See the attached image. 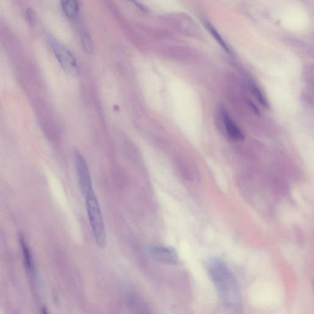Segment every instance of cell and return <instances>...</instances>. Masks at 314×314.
<instances>
[{
  "label": "cell",
  "instance_id": "1",
  "mask_svg": "<svg viewBox=\"0 0 314 314\" xmlns=\"http://www.w3.org/2000/svg\"><path fill=\"white\" fill-rule=\"evenodd\" d=\"M206 269L225 307L231 313H238L241 309V297L232 271L219 258L207 262Z\"/></svg>",
  "mask_w": 314,
  "mask_h": 314
},
{
  "label": "cell",
  "instance_id": "2",
  "mask_svg": "<svg viewBox=\"0 0 314 314\" xmlns=\"http://www.w3.org/2000/svg\"><path fill=\"white\" fill-rule=\"evenodd\" d=\"M86 200L87 211L88 219L92 230L94 240L100 249L105 248L106 245V233L104 224L102 211L99 201L93 190L85 197Z\"/></svg>",
  "mask_w": 314,
  "mask_h": 314
},
{
  "label": "cell",
  "instance_id": "3",
  "mask_svg": "<svg viewBox=\"0 0 314 314\" xmlns=\"http://www.w3.org/2000/svg\"><path fill=\"white\" fill-rule=\"evenodd\" d=\"M50 41L55 56L63 68L70 75H77L78 73L77 62L71 52L65 45L61 43L54 37H51Z\"/></svg>",
  "mask_w": 314,
  "mask_h": 314
},
{
  "label": "cell",
  "instance_id": "4",
  "mask_svg": "<svg viewBox=\"0 0 314 314\" xmlns=\"http://www.w3.org/2000/svg\"><path fill=\"white\" fill-rule=\"evenodd\" d=\"M75 162L79 187L81 193L85 197L90 191L93 190L92 183L86 161L78 151L75 152Z\"/></svg>",
  "mask_w": 314,
  "mask_h": 314
},
{
  "label": "cell",
  "instance_id": "5",
  "mask_svg": "<svg viewBox=\"0 0 314 314\" xmlns=\"http://www.w3.org/2000/svg\"><path fill=\"white\" fill-rule=\"evenodd\" d=\"M152 258L159 263L174 265L178 262V256L175 249L170 247L154 246L149 249Z\"/></svg>",
  "mask_w": 314,
  "mask_h": 314
},
{
  "label": "cell",
  "instance_id": "6",
  "mask_svg": "<svg viewBox=\"0 0 314 314\" xmlns=\"http://www.w3.org/2000/svg\"><path fill=\"white\" fill-rule=\"evenodd\" d=\"M20 244L24 267L27 272L31 277L35 276V263L33 260V255L31 250H30L28 244L27 243L23 236L20 237Z\"/></svg>",
  "mask_w": 314,
  "mask_h": 314
},
{
  "label": "cell",
  "instance_id": "7",
  "mask_svg": "<svg viewBox=\"0 0 314 314\" xmlns=\"http://www.w3.org/2000/svg\"><path fill=\"white\" fill-rule=\"evenodd\" d=\"M223 120L225 129H226L228 135L231 138L237 140V141H243L245 139V136H244L241 131L226 112H224Z\"/></svg>",
  "mask_w": 314,
  "mask_h": 314
},
{
  "label": "cell",
  "instance_id": "8",
  "mask_svg": "<svg viewBox=\"0 0 314 314\" xmlns=\"http://www.w3.org/2000/svg\"><path fill=\"white\" fill-rule=\"evenodd\" d=\"M61 6L64 13L69 19L75 22L78 20L79 8L77 2L75 0H63L61 2Z\"/></svg>",
  "mask_w": 314,
  "mask_h": 314
},
{
  "label": "cell",
  "instance_id": "9",
  "mask_svg": "<svg viewBox=\"0 0 314 314\" xmlns=\"http://www.w3.org/2000/svg\"><path fill=\"white\" fill-rule=\"evenodd\" d=\"M204 26L206 27L208 31L212 34L213 37H214L215 40L219 42V44L222 45V47L224 49V50L227 52L228 53L230 54V48L228 47L226 42H225L223 38H222V36L218 33L217 30H215L214 27H213L211 23L207 22L206 20H204Z\"/></svg>",
  "mask_w": 314,
  "mask_h": 314
},
{
  "label": "cell",
  "instance_id": "10",
  "mask_svg": "<svg viewBox=\"0 0 314 314\" xmlns=\"http://www.w3.org/2000/svg\"><path fill=\"white\" fill-rule=\"evenodd\" d=\"M130 306L134 314H151L147 308L143 306L141 301L139 302L136 298H133L131 300Z\"/></svg>",
  "mask_w": 314,
  "mask_h": 314
},
{
  "label": "cell",
  "instance_id": "11",
  "mask_svg": "<svg viewBox=\"0 0 314 314\" xmlns=\"http://www.w3.org/2000/svg\"><path fill=\"white\" fill-rule=\"evenodd\" d=\"M81 39L82 41V44L84 46V50L87 52V53H91L92 50V45H91L90 42V38L89 36L87 34V33L85 31H82L81 33Z\"/></svg>",
  "mask_w": 314,
  "mask_h": 314
},
{
  "label": "cell",
  "instance_id": "12",
  "mask_svg": "<svg viewBox=\"0 0 314 314\" xmlns=\"http://www.w3.org/2000/svg\"><path fill=\"white\" fill-rule=\"evenodd\" d=\"M252 88L253 93H254V95L257 97V99L260 102L262 105H263L265 107H268V103L267 102L266 99H264V95L263 93L261 92V91L259 88L256 86L255 85H252Z\"/></svg>",
  "mask_w": 314,
  "mask_h": 314
},
{
  "label": "cell",
  "instance_id": "13",
  "mask_svg": "<svg viewBox=\"0 0 314 314\" xmlns=\"http://www.w3.org/2000/svg\"><path fill=\"white\" fill-rule=\"evenodd\" d=\"M27 16L28 18V20L30 23H32L34 21L35 17L34 11L32 9L29 8L27 10Z\"/></svg>",
  "mask_w": 314,
  "mask_h": 314
},
{
  "label": "cell",
  "instance_id": "14",
  "mask_svg": "<svg viewBox=\"0 0 314 314\" xmlns=\"http://www.w3.org/2000/svg\"><path fill=\"white\" fill-rule=\"evenodd\" d=\"M41 313V314H50L49 313L47 308L45 306H43L42 307Z\"/></svg>",
  "mask_w": 314,
  "mask_h": 314
}]
</instances>
